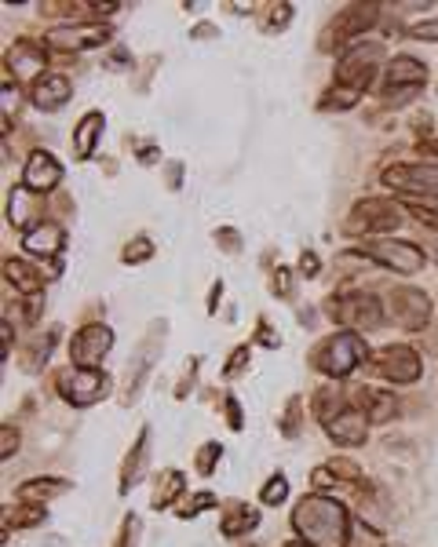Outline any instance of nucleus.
Segmentation results:
<instances>
[{
    "instance_id": "f257e3e1",
    "label": "nucleus",
    "mask_w": 438,
    "mask_h": 547,
    "mask_svg": "<svg viewBox=\"0 0 438 547\" xmlns=\"http://www.w3.org/2000/svg\"><path fill=\"white\" fill-rule=\"evenodd\" d=\"M293 529L296 540H303L307 547H347L350 515L340 500L325 493H311L293 507Z\"/></svg>"
},
{
    "instance_id": "f03ea898",
    "label": "nucleus",
    "mask_w": 438,
    "mask_h": 547,
    "mask_svg": "<svg viewBox=\"0 0 438 547\" xmlns=\"http://www.w3.org/2000/svg\"><path fill=\"white\" fill-rule=\"evenodd\" d=\"M369 361V347L359 332L340 329L332 336H325L314 350H311V369L322 373L325 380H347L350 373H359Z\"/></svg>"
},
{
    "instance_id": "7ed1b4c3",
    "label": "nucleus",
    "mask_w": 438,
    "mask_h": 547,
    "mask_svg": "<svg viewBox=\"0 0 438 547\" xmlns=\"http://www.w3.org/2000/svg\"><path fill=\"white\" fill-rule=\"evenodd\" d=\"M373 26H380V5H347L318 33V51H325V55L340 51L343 55L350 44H359Z\"/></svg>"
},
{
    "instance_id": "20e7f679",
    "label": "nucleus",
    "mask_w": 438,
    "mask_h": 547,
    "mask_svg": "<svg viewBox=\"0 0 438 547\" xmlns=\"http://www.w3.org/2000/svg\"><path fill=\"white\" fill-rule=\"evenodd\" d=\"M405 223V205L395 201V198H362L355 209L347 212L343 219V234L347 237H380V234H391Z\"/></svg>"
},
{
    "instance_id": "39448f33",
    "label": "nucleus",
    "mask_w": 438,
    "mask_h": 547,
    "mask_svg": "<svg viewBox=\"0 0 438 547\" xmlns=\"http://www.w3.org/2000/svg\"><path fill=\"white\" fill-rule=\"evenodd\" d=\"M329 318L332 325L340 329H350V332H377L384 325V307L373 292H362V289H347V292H336L329 296Z\"/></svg>"
},
{
    "instance_id": "423d86ee",
    "label": "nucleus",
    "mask_w": 438,
    "mask_h": 547,
    "mask_svg": "<svg viewBox=\"0 0 438 547\" xmlns=\"http://www.w3.org/2000/svg\"><path fill=\"white\" fill-rule=\"evenodd\" d=\"M384 59H387V48H384L380 41H359V44H350V48L336 59L332 84L355 88V91H362V96H366V88H369V80L380 73Z\"/></svg>"
},
{
    "instance_id": "0eeeda50",
    "label": "nucleus",
    "mask_w": 438,
    "mask_h": 547,
    "mask_svg": "<svg viewBox=\"0 0 438 547\" xmlns=\"http://www.w3.org/2000/svg\"><path fill=\"white\" fill-rule=\"evenodd\" d=\"M164 332H168V321H150L146 336L139 339V347H135V354L128 361V380H125V391H121V405H135L139 402V394H143V387H146V380L154 373V365H157V357L164 350Z\"/></svg>"
},
{
    "instance_id": "6e6552de",
    "label": "nucleus",
    "mask_w": 438,
    "mask_h": 547,
    "mask_svg": "<svg viewBox=\"0 0 438 547\" xmlns=\"http://www.w3.org/2000/svg\"><path fill=\"white\" fill-rule=\"evenodd\" d=\"M359 252H362L369 263L402 274V278H413V274H420V270L427 266L424 248L413 245V241H402V237H366Z\"/></svg>"
},
{
    "instance_id": "1a4fd4ad",
    "label": "nucleus",
    "mask_w": 438,
    "mask_h": 547,
    "mask_svg": "<svg viewBox=\"0 0 438 547\" xmlns=\"http://www.w3.org/2000/svg\"><path fill=\"white\" fill-rule=\"evenodd\" d=\"M55 391L62 394L66 405L88 409V405L103 402V398L114 391V380H110V373H103V369H77V365H70V369H62V373L55 376Z\"/></svg>"
},
{
    "instance_id": "9d476101",
    "label": "nucleus",
    "mask_w": 438,
    "mask_h": 547,
    "mask_svg": "<svg viewBox=\"0 0 438 547\" xmlns=\"http://www.w3.org/2000/svg\"><path fill=\"white\" fill-rule=\"evenodd\" d=\"M366 369H373V376L395 384V387H409L424 376V361L413 347L405 343H391V347H380L377 354H369L366 361Z\"/></svg>"
},
{
    "instance_id": "9b49d317",
    "label": "nucleus",
    "mask_w": 438,
    "mask_h": 547,
    "mask_svg": "<svg viewBox=\"0 0 438 547\" xmlns=\"http://www.w3.org/2000/svg\"><path fill=\"white\" fill-rule=\"evenodd\" d=\"M387 311L391 321L405 332H427L431 329V296L413 285H398L387 292Z\"/></svg>"
},
{
    "instance_id": "f8f14e48",
    "label": "nucleus",
    "mask_w": 438,
    "mask_h": 547,
    "mask_svg": "<svg viewBox=\"0 0 438 547\" xmlns=\"http://www.w3.org/2000/svg\"><path fill=\"white\" fill-rule=\"evenodd\" d=\"M110 33L114 30L107 23H62V26H51L41 44L48 51H92V48L107 44Z\"/></svg>"
},
{
    "instance_id": "ddd939ff",
    "label": "nucleus",
    "mask_w": 438,
    "mask_h": 547,
    "mask_svg": "<svg viewBox=\"0 0 438 547\" xmlns=\"http://www.w3.org/2000/svg\"><path fill=\"white\" fill-rule=\"evenodd\" d=\"M110 350H114V329L103 325V321L80 325L70 339V361L77 365V369H99Z\"/></svg>"
},
{
    "instance_id": "4468645a",
    "label": "nucleus",
    "mask_w": 438,
    "mask_h": 547,
    "mask_svg": "<svg viewBox=\"0 0 438 547\" xmlns=\"http://www.w3.org/2000/svg\"><path fill=\"white\" fill-rule=\"evenodd\" d=\"M384 187L409 194V198H438V161L391 164V168H384Z\"/></svg>"
},
{
    "instance_id": "2eb2a0df",
    "label": "nucleus",
    "mask_w": 438,
    "mask_h": 547,
    "mask_svg": "<svg viewBox=\"0 0 438 547\" xmlns=\"http://www.w3.org/2000/svg\"><path fill=\"white\" fill-rule=\"evenodd\" d=\"M62 182V164L55 161V153L48 150H33L26 157V168H23V187L30 194H51Z\"/></svg>"
},
{
    "instance_id": "dca6fc26",
    "label": "nucleus",
    "mask_w": 438,
    "mask_h": 547,
    "mask_svg": "<svg viewBox=\"0 0 438 547\" xmlns=\"http://www.w3.org/2000/svg\"><path fill=\"white\" fill-rule=\"evenodd\" d=\"M427 80V66L413 55H395L387 66H384V80H380V91L391 96V91H420Z\"/></svg>"
},
{
    "instance_id": "f3484780",
    "label": "nucleus",
    "mask_w": 438,
    "mask_h": 547,
    "mask_svg": "<svg viewBox=\"0 0 438 547\" xmlns=\"http://www.w3.org/2000/svg\"><path fill=\"white\" fill-rule=\"evenodd\" d=\"M366 427H369L366 413H362L359 405H347L336 420L325 423V434H329V441L340 445V449H359V445H366V438H369Z\"/></svg>"
},
{
    "instance_id": "a211bd4d",
    "label": "nucleus",
    "mask_w": 438,
    "mask_h": 547,
    "mask_svg": "<svg viewBox=\"0 0 438 547\" xmlns=\"http://www.w3.org/2000/svg\"><path fill=\"white\" fill-rule=\"evenodd\" d=\"M44 66H48V51L44 44H33V41H15L5 55V70H15V80H41L44 77Z\"/></svg>"
},
{
    "instance_id": "6ab92c4d",
    "label": "nucleus",
    "mask_w": 438,
    "mask_h": 547,
    "mask_svg": "<svg viewBox=\"0 0 438 547\" xmlns=\"http://www.w3.org/2000/svg\"><path fill=\"white\" fill-rule=\"evenodd\" d=\"M70 99H73V80L62 77V73H44L41 80L30 84V103L37 110H44V114L62 110Z\"/></svg>"
},
{
    "instance_id": "aec40b11",
    "label": "nucleus",
    "mask_w": 438,
    "mask_h": 547,
    "mask_svg": "<svg viewBox=\"0 0 438 547\" xmlns=\"http://www.w3.org/2000/svg\"><path fill=\"white\" fill-rule=\"evenodd\" d=\"M62 248H66V230L51 219H41L37 227H30L23 234V252L33 259H59Z\"/></svg>"
},
{
    "instance_id": "412c9836",
    "label": "nucleus",
    "mask_w": 438,
    "mask_h": 547,
    "mask_svg": "<svg viewBox=\"0 0 438 547\" xmlns=\"http://www.w3.org/2000/svg\"><path fill=\"white\" fill-rule=\"evenodd\" d=\"M5 282L15 289V296H44V285H48L44 270L26 263V259H19V255L5 259Z\"/></svg>"
},
{
    "instance_id": "4be33fe9",
    "label": "nucleus",
    "mask_w": 438,
    "mask_h": 547,
    "mask_svg": "<svg viewBox=\"0 0 438 547\" xmlns=\"http://www.w3.org/2000/svg\"><path fill=\"white\" fill-rule=\"evenodd\" d=\"M355 405L366 413V420H369V427H380V423H391L395 416H398V398L395 394H387V391H373V387H359L355 391Z\"/></svg>"
},
{
    "instance_id": "5701e85b",
    "label": "nucleus",
    "mask_w": 438,
    "mask_h": 547,
    "mask_svg": "<svg viewBox=\"0 0 438 547\" xmlns=\"http://www.w3.org/2000/svg\"><path fill=\"white\" fill-rule=\"evenodd\" d=\"M103 128H107V117L99 110H88L77 121V128H73V161H88L96 153V146L103 139Z\"/></svg>"
},
{
    "instance_id": "b1692460",
    "label": "nucleus",
    "mask_w": 438,
    "mask_h": 547,
    "mask_svg": "<svg viewBox=\"0 0 438 547\" xmlns=\"http://www.w3.org/2000/svg\"><path fill=\"white\" fill-rule=\"evenodd\" d=\"M146 460H150V427H139V434H135V441L125 456V464H121V489L117 493H132V486L146 471Z\"/></svg>"
},
{
    "instance_id": "393cba45",
    "label": "nucleus",
    "mask_w": 438,
    "mask_h": 547,
    "mask_svg": "<svg viewBox=\"0 0 438 547\" xmlns=\"http://www.w3.org/2000/svg\"><path fill=\"white\" fill-rule=\"evenodd\" d=\"M187 496V475L175 471V468H164L157 478H154V493H150V507L154 511H168L175 507V500Z\"/></svg>"
},
{
    "instance_id": "a878e982",
    "label": "nucleus",
    "mask_w": 438,
    "mask_h": 547,
    "mask_svg": "<svg viewBox=\"0 0 438 547\" xmlns=\"http://www.w3.org/2000/svg\"><path fill=\"white\" fill-rule=\"evenodd\" d=\"M59 325H51L48 332H37L30 343H23V350H19V365H23V373H41L44 365H48V357H51V350H55V339H59Z\"/></svg>"
},
{
    "instance_id": "bb28decb",
    "label": "nucleus",
    "mask_w": 438,
    "mask_h": 547,
    "mask_svg": "<svg viewBox=\"0 0 438 547\" xmlns=\"http://www.w3.org/2000/svg\"><path fill=\"white\" fill-rule=\"evenodd\" d=\"M33 201H37V198H30V190L23 187V182L8 190V223H12V227H19L23 234H26L30 227H37V223H41V219H33V212H37V205H33Z\"/></svg>"
},
{
    "instance_id": "cd10ccee",
    "label": "nucleus",
    "mask_w": 438,
    "mask_h": 547,
    "mask_svg": "<svg viewBox=\"0 0 438 547\" xmlns=\"http://www.w3.org/2000/svg\"><path fill=\"white\" fill-rule=\"evenodd\" d=\"M66 489H70L66 478H30V482L19 486V500H26V504H48V500L62 496Z\"/></svg>"
},
{
    "instance_id": "c85d7f7f",
    "label": "nucleus",
    "mask_w": 438,
    "mask_h": 547,
    "mask_svg": "<svg viewBox=\"0 0 438 547\" xmlns=\"http://www.w3.org/2000/svg\"><path fill=\"white\" fill-rule=\"evenodd\" d=\"M44 518H48V504H26V500H19V507L12 511H5V540H8V533H12V525L15 529H37V525H44Z\"/></svg>"
},
{
    "instance_id": "c756f323",
    "label": "nucleus",
    "mask_w": 438,
    "mask_h": 547,
    "mask_svg": "<svg viewBox=\"0 0 438 547\" xmlns=\"http://www.w3.org/2000/svg\"><path fill=\"white\" fill-rule=\"evenodd\" d=\"M359 103H362V91L340 88V84H329L322 96H318V110H322V114H343V110H355Z\"/></svg>"
},
{
    "instance_id": "7c9ffc66",
    "label": "nucleus",
    "mask_w": 438,
    "mask_h": 547,
    "mask_svg": "<svg viewBox=\"0 0 438 547\" xmlns=\"http://www.w3.org/2000/svg\"><path fill=\"white\" fill-rule=\"evenodd\" d=\"M256 525H259V511H256V507H248V504H234V507H230V515L219 522V533H223L227 540H238V536L252 533Z\"/></svg>"
},
{
    "instance_id": "2f4dec72",
    "label": "nucleus",
    "mask_w": 438,
    "mask_h": 547,
    "mask_svg": "<svg viewBox=\"0 0 438 547\" xmlns=\"http://www.w3.org/2000/svg\"><path fill=\"white\" fill-rule=\"evenodd\" d=\"M347 405H350V402H343V391H340V387H332V384H325V387H318V391H314V416H318L322 423L336 420Z\"/></svg>"
},
{
    "instance_id": "473e14b6",
    "label": "nucleus",
    "mask_w": 438,
    "mask_h": 547,
    "mask_svg": "<svg viewBox=\"0 0 438 547\" xmlns=\"http://www.w3.org/2000/svg\"><path fill=\"white\" fill-rule=\"evenodd\" d=\"M402 205H405V216H413L416 223L438 234V198H405Z\"/></svg>"
},
{
    "instance_id": "72a5a7b5",
    "label": "nucleus",
    "mask_w": 438,
    "mask_h": 547,
    "mask_svg": "<svg viewBox=\"0 0 438 547\" xmlns=\"http://www.w3.org/2000/svg\"><path fill=\"white\" fill-rule=\"evenodd\" d=\"M212 507H219V496L216 493H191V496H183V504H175V518H183V522H191V518H198L201 511H212Z\"/></svg>"
},
{
    "instance_id": "f704fd0d",
    "label": "nucleus",
    "mask_w": 438,
    "mask_h": 547,
    "mask_svg": "<svg viewBox=\"0 0 438 547\" xmlns=\"http://www.w3.org/2000/svg\"><path fill=\"white\" fill-rule=\"evenodd\" d=\"M278 427H282L285 438H296V434L303 431V398H300V394H293V398L285 402V413H282Z\"/></svg>"
},
{
    "instance_id": "c9c22d12",
    "label": "nucleus",
    "mask_w": 438,
    "mask_h": 547,
    "mask_svg": "<svg viewBox=\"0 0 438 547\" xmlns=\"http://www.w3.org/2000/svg\"><path fill=\"white\" fill-rule=\"evenodd\" d=\"M285 500H289V478L278 471V475H271L267 482H263V489H259V504L278 507V504H285Z\"/></svg>"
},
{
    "instance_id": "e433bc0d",
    "label": "nucleus",
    "mask_w": 438,
    "mask_h": 547,
    "mask_svg": "<svg viewBox=\"0 0 438 547\" xmlns=\"http://www.w3.org/2000/svg\"><path fill=\"white\" fill-rule=\"evenodd\" d=\"M194 460H198L194 468H198V475H201V478L216 475V468H219V460H223V445H219V441H205V445L198 449Z\"/></svg>"
},
{
    "instance_id": "4c0bfd02",
    "label": "nucleus",
    "mask_w": 438,
    "mask_h": 547,
    "mask_svg": "<svg viewBox=\"0 0 438 547\" xmlns=\"http://www.w3.org/2000/svg\"><path fill=\"white\" fill-rule=\"evenodd\" d=\"M8 318H19L23 325H37V318H41V296H19L15 303H8Z\"/></svg>"
},
{
    "instance_id": "58836bf2",
    "label": "nucleus",
    "mask_w": 438,
    "mask_h": 547,
    "mask_svg": "<svg viewBox=\"0 0 438 547\" xmlns=\"http://www.w3.org/2000/svg\"><path fill=\"white\" fill-rule=\"evenodd\" d=\"M248 361H252V343H238V347L230 350V357L223 361V376H227V380H238V376L248 369Z\"/></svg>"
},
{
    "instance_id": "ea45409f",
    "label": "nucleus",
    "mask_w": 438,
    "mask_h": 547,
    "mask_svg": "<svg viewBox=\"0 0 438 547\" xmlns=\"http://www.w3.org/2000/svg\"><path fill=\"white\" fill-rule=\"evenodd\" d=\"M154 255V241L150 237H132L128 245H125V252H121V263H128V266H139V263H146Z\"/></svg>"
},
{
    "instance_id": "a19ab883",
    "label": "nucleus",
    "mask_w": 438,
    "mask_h": 547,
    "mask_svg": "<svg viewBox=\"0 0 438 547\" xmlns=\"http://www.w3.org/2000/svg\"><path fill=\"white\" fill-rule=\"evenodd\" d=\"M271 296H278V300H293L296 296V274L289 266H278L271 274Z\"/></svg>"
},
{
    "instance_id": "79ce46f5",
    "label": "nucleus",
    "mask_w": 438,
    "mask_h": 547,
    "mask_svg": "<svg viewBox=\"0 0 438 547\" xmlns=\"http://www.w3.org/2000/svg\"><path fill=\"white\" fill-rule=\"evenodd\" d=\"M19 445H23L19 427H12V423L0 427V460H12V456L19 452Z\"/></svg>"
},
{
    "instance_id": "37998d69",
    "label": "nucleus",
    "mask_w": 438,
    "mask_h": 547,
    "mask_svg": "<svg viewBox=\"0 0 438 547\" xmlns=\"http://www.w3.org/2000/svg\"><path fill=\"white\" fill-rule=\"evenodd\" d=\"M139 536H143V522H139V515H125V522H121V536H117V547H139Z\"/></svg>"
},
{
    "instance_id": "c03bdc74",
    "label": "nucleus",
    "mask_w": 438,
    "mask_h": 547,
    "mask_svg": "<svg viewBox=\"0 0 438 547\" xmlns=\"http://www.w3.org/2000/svg\"><path fill=\"white\" fill-rule=\"evenodd\" d=\"M289 19H293V5H271V8H267V30H271V33H275V30H285Z\"/></svg>"
},
{
    "instance_id": "a18cd8bd",
    "label": "nucleus",
    "mask_w": 438,
    "mask_h": 547,
    "mask_svg": "<svg viewBox=\"0 0 438 547\" xmlns=\"http://www.w3.org/2000/svg\"><path fill=\"white\" fill-rule=\"evenodd\" d=\"M405 37H413V41H438V19H420V23H413V26L405 30Z\"/></svg>"
},
{
    "instance_id": "49530a36",
    "label": "nucleus",
    "mask_w": 438,
    "mask_h": 547,
    "mask_svg": "<svg viewBox=\"0 0 438 547\" xmlns=\"http://www.w3.org/2000/svg\"><path fill=\"white\" fill-rule=\"evenodd\" d=\"M223 413H227V427H230V431H241V427H245L238 394H223Z\"/></svg>"
},
{
    "instance_id": "de8ad7c7",
    "label": "nucleus",
    "mask_w": 438,
    "mask_h": 547,
    "mask_svg": "<svg viewBox=\"0 0 438 547\" xmlns=\"http://www.w3.org/2000/svg\"><path fill=\"white\" fill-rule=\"evenodd\" d=\"M252 343H259V347H267V350H275V347H282V336L267 325V321H259L256 325V336H252Z\"/></svg>"
},
{
    "instance_id": "09e8293b",
    "label": "nucleus",
    "mask_w": 438,
    "mask_h": 547,
    "mask_svg": "<svg viewBox=\"0 0 438 547\" xmlns=\"http://www.w3.org/2000/svg\"><path fill=\"white\" fill-rule=\"evenodd\" d=\"M216 245H219V248H227L230 255H234V252H241V237H238V230H234V227H219V230H216Z\"/></svg>"
},
{
    "instance_id": "8fccbe9b",
    "label": "nucleus",
    "mask_w": 438,
    "mask_h": 547,
    "mask_svg": "<svg viewBox=\"0 0 438 547\" xmlns=\"http://www.w3.org/2000/svg\"><path fill=\"white\" fill-rule=\"evenodd\" d=\"M318 270H322V259H318L314 252H303V255H300L296 274H303V278H318Z\"/></svg>"
},
{
    "instance_id": "3c124183",
    "label": "nucleus",
    "mask_w": 438,
    "mask_h": 547,
    "mask_svg": "<svg viewBox=\"0 0 438 547\" xmlns=\"http://www.w3.org/2000/svg\"><path fill=\"white\" fill-rule=\"evenodd\" d=\"M194 369H198V357H191V365H187V376H183V384L175 387V398H180V402H183V398H187V391L194 387Z\"/></svg>"
},
{
    "instance_id": "603ef678",
    "label": "nucleus",
    "mask_w": 438,
    "mask_h": 547,
    "mask_svg": "<svg viewBox=\"0 0 438 547\" xmlns=\"http://www.w3.org/2000/svg\"><path fill=\"white\" fill-rule=\"evenodd\" d=\"M0 332H5V347H0V354H5V361H8V357H12V339H15V336H12V321H8V318L0 321Z\"/></svg>"
},
{
    "instance_id": "864d4df0",
    "label": "nucleus",
    "mask_w": 438,
    "mask_h": 547,
    "mask_svg": "<svg viewBox=\"0 0 438 547\" xmlns=\"http://www.w3.org/2000/svg\"><path fill=\"white\" fill-rule=\"evenodd\" d=\"M180 175H183V164L172 161V164H168V187H172V190H180Z\"/></svg>"
},
{
    "instance_id": "5fc2aeb1",
    "label": "nucleus",
    "mask_w": 438,
    "mask_h": 547,
    "mask_svg": "<svg viewBox=\"0 0 438 547\" xmlns=\"http://www.w3.org/2000/svg\"><path fill=\"white\" fill-rule=\"evenodd\" d=\"M191 37H194V41H205V37H219V30L205 23V26H198V30H191Z\"/></svg>"
},
{
    "instance_id": "6e6d98bb",
    "label": "nucleus",
    "mask_w": 438,
    "mask_h": 547,
    "mask_svg": "<svg viewBox=\"0 0 438 547\" xmlns=\"http://www.w3.org/2000/svg\"><path fill=\"white\" fill-rule=\"evenodd\" d=\"M219 296H223V282H216V285H212V292H209V314L216 311V303H219Z\"/></svg>"
},
{
    "instance_id": "4d7b16f0",
    "label": "nucleus",
    "mask_w": 438,
    "mask_h": 547,
    "mask_svg": "<svg viewBox=\"0 0 438 547\" xmlns=\"http://www.w3.org/2000/svg\"><path fill=\"white\" fill-rule=\"evenodd\" d=\"M139 161H143V164H150V161H157V150H139Z\"/></svg>"
},
{
    "instance_id": "13d9d810",
    "label": "nucleus",
    "mask_w": 438,
    "mask_h": 547,
    "mask_svg": "<svg viewBox=\"0 0 438 547\" xmlns=\"http://www.w3.org/2000/svg\"><path fill=\"white\" fill-rule=\"evenodd\" d=\"M285 547H307V543H303V540H289Z\"/></svg>"
},
{
    "instance_id": "bf43d9fd",
    "label": "nucleus",
    "mask_w": 438,
    "mask_h": 547,
    "mask_svg": "<svg viewBox=\"0 0 438 547\" xmlns=\"http://www.w3.org/2000/svg\"><path fill=\"white\" fill-rule=\"evenodd\" d=\"M434 252H438V245H434Z\"/></svg>"
},
{
    "instance_id": "052dcab7",
    "label": "nucleus",
    "mask_w": 438,
    "mask_h": 547,
    "mask_svg": "<svg viewBox=\"0 0 438 547\" xmlns=\"http://www.w3.org/2000/svg\"><path fill=\"white\" fill-rule=\"evenodd\" d=\"M391 547H398V543H391Z\"/></svg>"
}]
</instances>
